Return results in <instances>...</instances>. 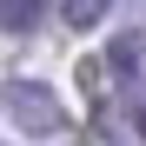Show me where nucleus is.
Here are the masks:
<instances>
[{
	"label": "nucleus",
	"mask_w": 146,
	"mask_h": 146,
	"mask_svg": "<svg viewBox=\"0 0 146 146\" xmlns=\"http://www.w3.org/2000/svg\"><path fill=\"white\" fill-rule=\"evenodd\" d=\"M7 113H13V126H27V133H60V126H66L60 100H53L40 80H7Z\"/></svg>",
	"instance_id": "obj_1"
},
{
	"label": "nucleus",
	"mask_w": 146,
	"mask_h": 146,
	"mask_svg": "<svg viewBox=\"0 0 146 146\" xmlns=\"http://www.w3.org/2000/svg\"><path fill=\"white\" fill-rule=\"evenodd\" d=\"M0 20H7L13 40H27V33L40 27V0H0Z\"/></svg>",
	"instance_id": "obj_2"
},
{
	"label": "nucleus",
	"mask_w": 146,
	"mask_h": 146,
	"mask_svg": "<svg viewBox=\"0 0 146 146\" xmlns=\"http://www.w3.org/2000/svg\"><path fill=\"white\" fill-rule=\"evenodd\" d=\"M106 7H113V0H60V13H66V27H100V20H106Z\"/></svg>",
	"instance_id": "obj_3"
},
{
	"label": "nucleus",
	"mask_w": 146,
	"mask_h": 146,
	"mask_svg": "<svg viewBox=\"0 0 146 146\" xmlns=\"http://www.w3.org/2000/svg\"><path fill=\"white\" fill-rule=\"evenodd\" d=\"M106 66H113V73H139V33H119V40L106 46Z\"/></svg>",
	"instance_id": "obj_4"
},
{
	"label": "nucleus",
	"mask_w": 146,
	"mask_h": 146,
	"mask_svg": "<svg viewBox=\"0 0 146 146\" xmlns=\"http://www.w3.org/2000/svg\"><path fill=\"white\" fill-rule=\"evenodd\" d=\"M139 133H146V106H139Z\"/></svg>",
	"instance_id": "obj_5"
}]
</instances>
